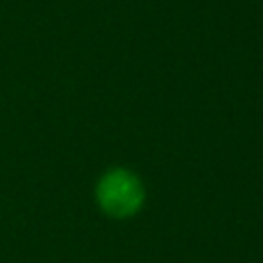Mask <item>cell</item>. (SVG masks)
<instances>
[{"instance_id":"6da1fadb","label":"cell","mask_w":263,"mask_h":263,"mask_svg":"<svg viewBox=\"0 0 263 263\" xmlns=\"http://www.w3.org/2000/svg\"><path fill=\"white\" fill-rule=\"evenodd\" d=\"M98 198L108 215L124 218L139 211L144 200V190L134 173L126 170H114L99 182Z\"/></svg>"}]
</instances>
